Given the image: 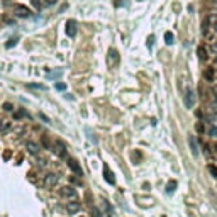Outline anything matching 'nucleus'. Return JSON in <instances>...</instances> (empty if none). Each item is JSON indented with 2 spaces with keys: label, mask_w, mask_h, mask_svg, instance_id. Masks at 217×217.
<instances>
[{
  "label": "nucleus",
  "mask_w": 217,
  "mask_h": 217,
  "mask_svg": "<svg viewBox=\"0 0 217 217\" xmlns=\"http://www.w3.org/2000/svg\"><path fill=\"white\" fill-rule=\"evenodd\" d=\"M56 183H58V175L56 173H48L46 177L43 178V187L44 188H54L56 187Z\"/></svg>",
  "instance_id": "nucleus-1"
},
{
  "label": "nucleus",
  "mask_w": 217,
  "mask_h": 217,
  "mask_svg": "<svg viewBox=\"0 0 217 217\" xmlns=\"http://www.w3.org/2000/svg\"><path fill=\"white\" fill-rule=\"evenodd\" d=\"M60 195H61V197H65V198L75 200V198H77V190H75L73 187H63V188L60 190Z\"/></svg>",
  "instance_id": "nucleus-5"
},
{
  "label": "nucleus",
  "mask_w": 217,
  "mask_h": 217,
  "mask_svg": "<svg viewBox=\"0 0 217 217\" xmlns=\"http://www.w3.org/2000/svg\"><path fill=\"white\" fill-rule=\"evenodd\" d=\"M26 149L31 154H37L39 153V146H37L36 143H32V141H27V144H26Z\"/></svg>",
  "instance_id": "nucleus-12"
},
{
  "label": "nucleus",
  "mask_w": 217,
  "mask_h": 217,
  "mask_svg": "<svg viewBox=\"0 0 217 217\" xmlns=\"http://www.w3.org/2000/svg\"><path fill=\"white\" fill-rule=\"evenodd\" d=\"M80 209H82V204H78L77 200H73V202H70L68 205H66V210H68V214H77Z\"/></svg>",
  "instance_id": "nucleus-9"
},
{
  "label": "nucleus",
  "mask_w": 217,
  "mask_h": 217,
  "mask_svg": "<svg viewBox=\"0 0 217 217\" xmlns=\"http://www.w3.org/2000/svg\"><path fill=\"white\" fill-rule=\"evenodd\" d=\"M54 87H56V90H65V88H66V85H65V83H56Z\"/></svg>",
  "instance_id": "nucleus-22"
},
{
  "label": "nucleus",
  "mask_w": 217,
  "mask_h": 217,
  "mask_svg": "<svg viewBox=\"0 0 217 217\" xmlns=\"http://www.w3.org/2000/svg\"><path fill=\"white\" fill-rule=\"evenodd\" d=\"M117 63H119V53L115 51L114 48H112L110 51H109V65H110V66H115Z\"/></svg>",
  "instance_id": "nucleus-8"
},
{
  "label": "nucleus",
  "mask_w": 217,
  "mask_h": 217,
  "mask_svg": "<svg viewBox=\"0 0 217 217\" xmlns=\"http://www.w3.org/2000/svg\"><path fill=\"white\" fill-rule=\"evenodd\" d=\"M153 39H154V37L151 36V37H149V41H148V48H151V46H153Z\"/></svg>",
  "instance_id": "nucleus-29"
},
{
  "label": "nucleus",
  "mask_w": 217,
  "mask_h": 217,
  "mask_svg": "<svg viewBox=\"0 0 217 217\" xmlns=\"http://www.w3.org/2000/svg\"><path fill=\"white\" fill-rule=\"evenodd\" d=\"M188 144H190L192 154H193V156H197V154H198V144H197V139H195L193 136L188 137Z\"/></svg>",
  "instance_id": "nucleus-10"
},
{
  "label": "nucleus",
  "mask_w": 217,
  "mask_h": 217,
  "mask_svg": "<svg viewBox=\"0 0 217 217\" xmlns=\"http://www.w3.org/2000/svg\"><path fill=\"white\" fill-rule=\"evenodd\" d=\"M29 88H36V90H46L44 85H37V83H31L29 85Z\"/></svg>",
  "instance_id": "nucleus-17"
},
{
  "label": "nucleus",
  "mask_w": 217,
  "mask_h": 217,
  "mask_svg": "<svg viewBox=\"0 0 217 217\" xmlns=\"http://www.w3.org/2000/svg\"><path fill=\"white\" fill-rule=\"evenodd\" d=\"M173 39H175V36H173V32H166V34H165V43L166 44H173Z\"/></svg>",
  "instance_id": "nucleus-15"
},
{
  "label": "nucleus",
  "mask_w": 217,
  "mask_h": 217,
  "mask_svg": "<svg viewBox=\"0 0 217 217\" xmlns=\"http://www.w3.org/2000/svg\"><path fill=\"white\" fill-rule=\"evenodd\" d=\"M209 170H210V172H212V175H214V177H217V168H215V166H210V168H209Z\"/></svg>",
  "instance_id": "nucleus-27"
},
{
  "label": "nucleus",
  "mask_w": 217,
  "mask_h": 217,
  "mask_svg": "<svg viewBox=\"0 0 217 217\" xmlns=\"http://www.w3.org/2000/svg\"><path fill=\"white\" fill-rule=\"evenodd\" d=\"M214 93H215V95H217V85H215V87H214Z\"/></svg>",
  "instance_id": "nucleus-31"
},
{
  "label": "nucleus",
  "mask_w": 217,
  "mask_h": 217,
  "mask_svg": "<svg viewBox=\"0 0 217 217\" xmlns=\"http://www.w3.org/2000/svg\"><path fill=\"white\" fill-rule=\"evenodd\" d=\"M15 43H17V37H12V39H9V43L5 44V48H12V46H15Z\"/></svg>",
  "instance_id": "nucleus-18"
},
{
  "label": "nucleus",
  "mask_w": 217,
  "mask_h": 217,
  "mask_svg": "<svg viewBox=\"0 0 217 217\" xmlns=\"http://www.w3.org/2000/svg\"><path fill=\"white\" fill-rule=\"evenodd\" d=\"M10 129V122H7V120H2V122H0V134H2V132H7Z\"/></svg>",
  "instance_id": "nucleus-14"
},
{
  "label": "nucleus",
  "mask_w": 217,
  "mask_h": 217,
  "mask_svg": "<svg viewBox=\"0 0 217 217\" xmlns=\"http://www.w3.org/2000/svg\"><path fill=\"white\" fill-rule=\"evenodd\" d=\"M212 51H217V44H214V46H212Z\"/></svg>",
  "instance_id": "nucleus-30"
},
{
  "label": "nucleus",
  "mask_w": 217,
  "mask_h": 217,
  "mask_svg": "<svg viewBox=\"0 0 217 217\" xmlns=\"http://www.w3.org/2000/svg\"><path fill=\"white\" fill-rule=\"evenodd\" d=\"M197 53H198V58H200L202 61H205V60H207V49H205V46H198Z\"/></svg>",
  "instance_id": "nucleus-13"
},
{
  "label": "nucleus",
  "mask_w": 217,
  "mask_h": 217,
  "mask_svg": "<svg viewBox=\"0 0 217 217\" xmlns=\"http://www.w3.org/2000/svg\"><path fill=\"white\" fill-rule=\"evenodd\" d=\"M175 188H177V182H175V180H172L168 185H166V192H168V193H173Z\"/></svg>",
  "instance_id": "nucleus-16"
},
{
  "label": "nucleus",
  "mask_w": 217,
  "mask_h": 217,
  "mask_svg": "<svg viewBox=\"0 0 217 217\" xmlns=\"http://www.w3.org/2000/svg\"><path fill=\"white\" fill-rule=\"evenodd\" d=\"M68 166H70V170H71L75 175H80V177H83L82 166L78 165V161H77V160H73V158H68Z\"/></svg>",
  "instance_id": "nucleus-6"
},
{
  "label": "nucleus",
  "mask_w": 217,
  "mask_h": 217,
  "mask_svg": "<svg viewBox=\"0 0 217 217\" xmlns=\"http://www.w3.org/2000/svg\"><path fill=\"white\" fill-rule=\"evenodd\" d=\"M214 2H215V3H217V0H214Z\"/></svg>",
  "instance_id": "nucleus-32"
},
{
  "label": "nucleus",
  "mask_w": 217,
  "mask_h": 217,
  "mask_svg": "<svg viewBox=\"0 0 217 217\" xmlns=\"http://www.w3.org/2000/svg\"><path fill=\"white\" fill-rule=\"evenodd\" d=\"M215 149H217V144H215Z\"/></svg>",
  "instance_id": "nucleus-33"
},
{
  "label": "nucleus",
  "mask_w": 217,
  "mask_h": 217,
  "mask_svg": "<svg viewBox=\"0 0 217 217\" xmlns=\"http://www.w3.org/2000/svg\"><path fill=\"white\" fill-rule=\"evenodd\" d=\"M209 134H210V136H217V127H210V129H209Z\"/></svg>",
  "instance_id": "nucleus-24"
},
{
  "label": "nucleus",
  "mask_w": 217,
  "mask_h": 217,
  "mask_svg": "<svg viewBox=\"0 0 217 217\" xmlns=\"http://www.w3.org/2000/svg\"><path fill=\"white\" fill-rule=\"evenodd\" d=\"M39 117H41V119H43V120H44V122H49V119H48V117H46V115H44V114H39Z\"/></svg>",
  "instance_id": "nucleus-28"
},
{
  "label": "nucleus",
  "mask_w": 217,
  "mask_h": 217,
  "mask_svg": "<svg viewBox=\"0 0 217 217\" xmlns=\"http://www.w3.org/2000/svg\"><path fill=\"white\" fill-rule=\"evenodd\" d=\"M183 100H185V107L187 109H193V105H195V92L188 88V90L185 92V97H183Z\"/></svg>",
  "instance_id": "nucleus-3"
},
{
  "label": "nucleus",
  "mask_w": 217,
  "mask_h": 217,
  "mask_svg": "<svg viewBox=\"0 0 217 217\" xmlns=\"http://www.w3.org/2000/svg\"><path fill=\"white\" fill-rule=\"evenodd\" d=\"M12 109H14V105H12V103H9V102H5L3 103V110H7V112H10Z\"/></svg>",
  "instance_id": "nucleus-19"
},
{
  "label": "nucleus",
  "mask_w": 217,
  "mask_h": 217,
  "mask_svg": "<svg viewBox=\"0 0 217 217\" xmlns=\"http://www.w3.org/2000/svg\"><path fill=\"white\" fill-rule=\"evenodd\" d=\"M66 34H68L70 37L77 36V20L70 19L68 22H66Z\"/></svg>",
  "instance_id": "nucleus-7"
},
{
  "label": "nucleus",
  "mask_w": 217,
  "mask_h": 217,
  "mask_svg": "<svg viewBox=\"0 0 217 217\" xmlns=\"http://www.w3.org/2000/svg\"><path fill=\"white\" fill-rule=\"evenodd\" d=\"M92 214H93V217H100V212H98V209H92Z\"/></svg>",
  "instance_id": "nucleus-26"
},
{
  "label": "nucleus",
  "mask_w": 217,
  "mask_h": 217,
  "mask_svg": "<svg viewBox=\"0 0 217 217\" xmlns=\"http://www.w3.org/2000/svg\"><path fill=\"white\" fill-rule=\"evenodd\" d=\"M31 2H32V5H34V7H36L37 10L41 9V0H31Z\"/></svg>",
  "instance_id": "nucleus-20"
},
{
  "label": "nucleus",
  "mask_w": 217,
  "mask_h": 217,
  "mask_svg": "<svg viewBox=\"0 0 217 217\" xmlns=\"http://www.w3.org/2000/svg\"><path fill=\"white\" fill-rule=\"evenodd\" d=\"M14 14L17 15V17L26 19V17H31L32 12H31V9H27L26 5H22V3H17V5L14 7Z\"/></svg>",
  "instance_id": "nucleus-2"
},
{
  "label": "nucleus",
  "mask_w": 217,
  "mask_h": 217,
  "mask_svg": "<svg viewBox=\"0 0 217 217\" xmlns=\"http://www.w3.org/2000/svg\"><path fill=\"white\" fill-rule=\"evenodd\" d=\"M103 177H105V180L110 183V185H114L115 183V178H114V173L110 172V170L107 168V166H103Z\"/></svg>",
  "instance_id": "nucleus-11"
},
{
  "label": "nucleus",
  "mask_w": 217,
  "mask_h": 217,
  "mask_svg": "<svg viewBox=\"0 0 217 217\" xmlns=\"http://www.w3.org/2000/svg\"><path fill=\"white\" fill-rule=\"evenodd\" d=\"M53 151H54V154H56L58 158H66V146H65L63 141H56Z\"/></svg>",
  "instance_id": "nucleus-4"
},
{
  "label": "nucleus",
  "mask_w": 217,
  "mask_h": 217,
  "mask_svg": "<svg viewBox=\"0 0 217 217\" xmlns=\"http://www.w3.org/2000/svg\"><path fill=\"white\" fill-rule=\"evenodd\" d=\"M24 115H26V112H24V110L15 112V119H20V117H24Z\"/></svg>",
  "instance_id": "nucleus-21"
},
{
  "label": "nucleus",
  "mask_w": 217,
  "mask_h": 217,
  "mask_svg": "<svg viewBox=\"0 0 217 217\" xmlns=\"http://www.w3.org/2000/svg\"><path fill=\"white\" fill-rule=\"evenodd\" d=\"M43 144H44L46 149H49V141H48V137H43Z\"/></svg>",
  "instance_id": "nucleus-25"
},
{
  "label": "nucleus",
  "mask_w": 217,
  "mask_h": 217,
  "mask_svg": "<svg viewBox=\"0 0 217 217\" xmlns=\"http://www.w3.org/2000/svg\"><path fill=\"white\" fill-rule=\"evenodd\" d=\"M212 77H214V73H212V70H207V71H205V78H207V80H210Z\"/></svg>",
  "instance_id": "nucleus-23"
}]
</instances>
